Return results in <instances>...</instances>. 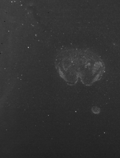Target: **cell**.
I'll return each mask as SVG.
<instances>
[{"label": "cell", "mask_w": 120, "mask_h": 158, "mask_svg": "<svg viewBox=\"0 0 120 158\" xmlns=\"http://www.w3.org/2000/svg\"><path fill=\"white\" fill-rule=\"evenodd\" d=\"M55 66L60 77L73 85L79 78L86 86L101 80L105 66L97 55L89 50L66 49L56 55Z\"/></svg>", "instance_id": "6da1fadb"}]
</instances>
